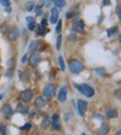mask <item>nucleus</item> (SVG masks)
Returning <instances> with one entry per match:
<instances>
[{
    "mask_svg": "<svg viewBox=\"0 0 121 135\" xmlns=\"http://www.w3.org/2000/svg\"><path fill=\"white\" fill-rule=\"evenodd\" d=\"M58 61H59V66H60L61 71H65L66 70V64H65V61H64V58L60 56L59 58H58Z\"/></svg>",
    "mask_w": 121,
    "mask_h": 135,
    "instance_id": "obj_20",
    "label": "nucleus"
},
{
    "mask_svg": "<svg viewBox=\"0 0 121 135\" xmlns=\"http://www.w3.org/2000/svg\"><path fill=\"white\" fill-rule=\"evenodd\" d=\"M73 85H75V88L78 89L83 95H86L87 98H92V96L94 95V90L91 88L90 85H88V84H78V83H75Z\"/></svg>",
    "mask_w": 121,
    "mask_h": 135,
    "instance_id": "obj_1",
    "label": "nucleus"
},
{
    "mask_svg": "<svg viewBox=\"0 0 121 135\" xmlns=\"http://www.w3.org/2000/svg\"><path fill=\"white\" fill-rule=\"evenodd\" d=\"M85 66H83V63L78 61V60H72L70 63H69V69L72 73H80Z\"/></svg>",
    "mask_w": 121,
    "mask_h": 135,
    "instance_id": "obj_2",
    "label": "nucleus"
},
{
    "mask_svg": "<svg viewBox=\"0 0 121 135\" xmlns=\"http://www.w3.org/2000/svg\"><path fill=\"white\" fill-rule=\"evenodd\" d=\"M87 107H88V103L86 101H82V100L78 101V111H79V114L80 115L85 114V112L87 111Z\"/></svg>",
    "mask_w": 121,
    "mask_h": 135,
    "instance_id": "obj_10",
    "label": "nucleus"
},
{
    "mask_svg": "<svg viewBox=\"0 0 121 135\" xmlns=\"http://www.w3.org/2000/svg\"><path fill=\"white\" fill-rule=\"evenodd\" d=\"M119 41L121 42V33H120V36H119Z\"/></svg>",
    "mask_w": 121,
    "mask_h": 135,
    "instance_id": "obj_38",
    "label": "nucleus"
},
{
    "mask_svg": "<svg viewBox=\"0 0 121 135\" xmlns=\"http://www.w3.org/2000/svg\"><path fill=\"white\" fill-rule=\"evenodd\" d=\"M35 104L37 107H43L46 104H47V100L42 96H40V98H37L36 101H35Z\"/></svg>",
    "mask_w": 121,
    "mask_h": 135,
    "instance_id": "obj_13",
    "label": "nucleus"
},
{
    "mask_svg": "<svg viewBox=\"0 0 121 135\" xmlns=\"http://www.w3.org/2000/svg\"><path fill=\"white\" fill-rule=\"evenodd\" d=\"M2 96H3L2 94H0V100H1V99H2Z\"/></svg>",
    "mask_w": 121,
    "mask_h": 135,
    "instance_id": "obj_39",
    "label": "nucleus"
},
{
    "mask_svg": "<svg viewBox=\"0 0 121 135\" xmlns=\"http://www.w3.org/2000/svg\"><path fill=\"white\" fill-rule=\"evenodd\" d=\"M40 10H41V7L38 4V7L36 8V12H37V14H39V13H40Z\"/></svg>",
    "mask_w": 121,
    "mask_h": 135,
    "instance_id": "obj_33",
    "label": "nucleus"
},
{
    "mask_svg": "<svg viewBox=\"0 0 121 135\" xmlns=\"http://www.w3.org/2000/svg\"><path fill=\"white\" fill-rule=\"evenodd\" d=\"M18 36H19V30L17 28H14V29H12L11 31L9 32L8 38H9V40H16L18 38Z\"/></svg>",
    "mask_w": 121,
    "mask_h": 135,
    "instance_id": "obj_14",
    "label": "nucleus"
},
{
    "mask_svg": "<svg viewBox=\"0 0 121 135\" xmlns=\"http://www.w3.org/2000/svg\"><path fill=\"white\" fill-rule=\"evenodd\" d=\"M26 59H27V56H23V58L21 59V62H26Z\"/></svg>",
    "mask_w": 121,
    "mask_h": 135,
    "instance_id": "obj_35",
    "label": "nucleus"
},
{
    "mask_svg": "<svg viewBox=\"0 0 121 135\" xmlns=\"http://www.w3.org/2000/svg\"><path fill=\"white\" fill-rule=\"evenodd\" d=\"M33 8H35V3L33 2H27V3H26V10L31 11Z\"/></svg>",
    "mask_w": 121,
    "mask_h": 135,
    "instance_id": "obj_23",
    "label": "nucleus"
},
{
    "mask_svg": "<svg viewBox=\"0 0 121 135\" xmlns=\"http://www.w3.org/2000/svg\"><path fill=\"white\" fill-rule=\"evenodd\" d=\"M109 132V125L108 124H102V126L100 127V129L98 131L99 134H107Z\"/></svg>",
    "mask_w": 121,
    "mask_h": 135,
    "instance_id": "obj_18",
    "label": "nucleus"
},
{
    "mask_svg": "<svg viewBox=\"0 0 121 135\" xmlns=\"http://www.w3.org/2000/svg\"><path fill=\"white\" fill-rule=\"evenodd\" d=\"M118 116V113L114 109H107V117L109 118H113V117H117Z\"/></svg>",
    "mask_w": 121,
    "mask_h": 135,
    "instance_id": "obj_15",
    "label": "nucleus"
},
{
    "mask_svg": "<svg viewBox=\"0 0 121 135\" xmlns=\"http://www.w3.org/2000/svg\"><path fill=\"white\" fill-rule=\"evenodd\" d=\"M54 2L58 8H64L66 6V0H54Z\"/></svg>",
    "mask_w": 121,
    "mask_h": 135,
    "instance_id": "obj_19",
    "label": "nucleus"
},
{
    "mask_svg": "<svg viewBox=\"0 0 121 135\" xmlns=\"http://www.w3.org/2000/svg\"><path fill=\"white\" fill-rule=\"evenodd\" d=\"M115 11H117L118 18L121 20V4H118V6H117V9H115Z\"/></svg>",
    "mask_w": 121,
    "mask_h": 135,
    "instance_id": "obj_28",
    "label": "nucleus"
},
{
    "mask_svg": "<svg viewBox=\"0 0 121 135\" xmlns=\"http://www.w3.org/2000/svg\"><path fill=\"white\" fill-rule=\"evenodd\" d=\"M31 128V124L30 123H27V124H25V125L21 127V131H28V129Z\"/></svg>",
    "mask_w": 121,
    "mask_h": 135,
    "instance_id": "obj_29",
    "label": "nucleus"
},
{
    "mask_svg": "<svg viewBox=\"0 0 121 135\" xmlns=\"http://www.w3.org/2000/svg\"><path fill=\"white\" fill-rule=\"evenodd\" d=\"M17 112H19V113H22V114H26V113H28V107L26 106V105H23V104H18L17 105Z\"/></svg>",
    "mask_w": 121,
    "mask_h": 135,
    "instance_id": "obj_16",
    "label": "nucleus"
},
{
    "mask_svg": "<svg viewBox=\"0 0 121 135\" xmlns=\"http://www.w3.org/2000/svg\"><path fill=\"white\" fill-rule=\"evenodd\" d=\"M67 93H68L67 86H62V88L60 89V91H59V93H58V99H59V101L61 102V103L66 102V100H67Z\"/></svg>",
    "mask_w": 121,
    "mask_h": 135,
    "instance_id": "obj_9",
    "label": "nucleus"
},
{
    "mask_svg": "<svg viewBox=\"0 0 121 135\" xmlns=\"http://www.w3.org/2000/svg\"><path fill=\"white\" fill-rule=\"evenodd\" d=\"M114 94H115V96H117L118 99H121V89L115 91V93H114Z\"/></svg>",
    "mask_w": 121,
    "mask_h": 135,
    "instance_id": "obj_31",
    "label": "nucleus"
},
{
    "mask_svg": "<svg viewBox=\"0 0 121 135\" xmlns=\"http://www.w3.org/2000/svg\"><path fill=\"white\" fill-rule=\"evenodd\" d=\"M59 20V12L56 8H52L51 9V17H50V22L51 23H57V21Z\"/></svg>",
    "mask_w": 121,
    "mask_h": 135,
    "instance_id": "obj_12",
    "label": "nucleus"
},
{
    "mask_svg": "<svg viewBox=\"0 0 121 135\" xmlns=\"http://www.w3.org/2000/svg\"><path fill=\"white\" fill-rule=\"evenodd\" d=\"M0 3H1V6L8 8L10 6V1L9 0H0Z\"/></svg>",
    "mask_w": 121,
    "mask_h": 135,
    "instance_id": "obj_27",
    "label": "nucleus"
},
{
    "mask_svg": "<svg viewBox=\"0 0 121 135\" xmlns=\"http://www.w3.org/2000/svg\"><path fill=\"white\" fill-rule=\"evenodd\" d=\"M61 41H62V37L59 36V37H58V39H57V49L58 50L61 49Z\"/></svg>",
    "mask_w": 121,
    "mask_h": 135,
    "instance_id": "obj_25",
    "label": "nucleus"
},
{
    "mask_svg": "<svg viewBox=\"0 0 121 135\" xmlns=\"http://www.w3.org/2000/svg\"><path fill=\"white\" fill-rule=\"evenodd\" d=\"M72 30L79 32V33H83V31H85V23H83V21L80 20V19L73 21V23H72Z\"/></svg>",
    "mask_w": 121,
    "mask_h": 135,
    "instance_id": "obj_4",
    "label": "nucleus"
},
{
    "mask_svg": "<svg viewBox=\"0 0 121 135\" xmlns=\"http://www.w3.org/2000/svg\"><path fill=\"white\" fill-rule=\"evenodd\" d=\"M49 124H50V120L48 117H46L45 120L42 121V123H41V127H43V128H47L49 126Z\"/></svg>",
    "mask_w": 121,
    "mask_h": 135,
    "instance_id": "obj_22",
    "label": "nucleus"
},
{
    "mask_svg": "<svg viewBox=\"0 0 121 135\" xmlns=\"http://www.w3.org/2000/svg\"><path fill=\"white\" fill-rule=\"evenodd\" d=\"M35 19L33 18H31V17H27V21H28V22H29V21H33Z\"/></svg>",
    "mask_w": 121,
    "mask_h": 135,
    "instance_id": "obj_34",
    "label": "nucleus"
},
{
    "mask_svg": "<svg viewBox=\"0 0 121 135\" xmlns=\"http://www.w3.org/2000/svg\"><path fill=\"white\" fill-rule=\"evenodd\" d=\"M36 28V22H35V20L33 21H29L28 22V29L29 30H33Z\"/></svg>",
    "mask_w": 121,
    "mask_h": 135,
    "instance_id": "obj_26",
    "label": "nucleus"
},
{
    "mask_svg": "<svg viewBox=\"0 0 121 135\" xmlns=\"http://www.w3.org/2000/svg\"><path fill=\"white\" fill-rule=\"evenodd\" d=\"M43 30H45V28L42 26H39V27H37L36 28V34L37 36H40V34H43L45 32H43Z\"/></svg>",
    "mask_w": 121,
    "mask_h": 135,
    "instance_id": "obj_21",
    "label": "nucleus"
},
{
    "mask_svg": "<svg viewBox=\"0 0 121 135\" xmlns=\"http://www.w3.org/2000/svg\"><path fill=\"white\" fill-rule=\"evenodd\" d=\"M43 94L46 98H54L55 94H56V85L54 84H48L45 86L43 89Z\"/></svg>",
    "mask_w": 121,
    "mask_h": 135,
    "instance_id": "obj_3",
    "label": "nucleus"
},
{
    "mask_svg": "<svg viewBox=\"0 0 121 135\" xmlns=\"http://www.w3.org/2000/svg\"><path fill=\"white\" fill-rule=\"evenodd\" d=\"M115 135H121V129H120V131H118L117 133H115Z\"/></svg>",
    "mask_w": 121,
    "mask_h": 135,
    "instance_id": "obj_36",
    "label": "nucleus"
},
{
    "mask_svg": "<svg viewBox=\"0 0 121 135\" xmlns=\"http://www.w3.org/2000/svg\"><path fill=\"white\" fill-rule=\"evenodd\" d=\"M40 61H41V56H40V53H38L37 51L35 53H32L31 57H30V59H29V62H30V64L32 67H37Z\"/></svg>",
    "mask_w": 121,
    "mask_h": 135,
    "instance_id": "obj_6",
    "label": "nucleus"
},
{
    "mask_svg": "<svg viewBox=\"0 0 121 135\" xmlns=\"http://www.w3.org/2000/svg\"><path fill=\"white\" fill-rule=\"evenodd\" d=\"M108 1L109 0H104V4H108Z\"/></svg>",
    "mask_w": 121,
    "mask_h": 135,
    "instance_id": "obj_37",
    "label": "nucleus"
},
{
    "mask_svg": "<svg viewBox=\"0 0 121 135\" xmlns=\"http://www.w3.org/2000/svg\"><path fill=\"white\" fill-rule=\"evenodd\" d=\"M57 22H58V24H57V27H56V32H57V33H60V32H61L62 22H61V20H58Z\"/></svg>",
    "mask_w": 121,
    "mask_h": 135,
    "instance_id": "obj_24",
    "label": "nucleus"
},
{
    "mask_svg": "<svg viewBox=\"0 0 121 135\" xmlns=\"http://www.w3.org/2000/svg\"><path fill=\"white\" fill-rule=\"evenodd\" d=\"M48 1H52V0H48Z\"/></svg>",
    "mask_w": 121,
    "mask_h": 135,
    "instance_id": "obj_40",
    "label": "nucleus"
},
{
    "mask_svg": "<svg viewBox=\"0 0 121 135\" xmlns=\"http://www.w3.org/2000/svg\"><path fill=\"white\" fill-rule=\"evenodd\" d=\"M42 47H43L42 42L39 41V40H35V41H32V42L30 43L29 49H30V51H33V52H36V51H39V50L42 49Z\"/></svg>",
    "mask_w": 121,
    "mask_h": 135,
    "instance_id": "obj_8",
    "label": "nucleus"
},
{
    "mask_svg": "<svg viewBox=\"0 0 121 135\" xmlns=\"http://www.w3.org/2000/svg\"><path fill=\"white\" fill-rule=\"evenodd\" d=\"M2 114L4 115V117H7V118H9V117H11L12 116V114H13V111H12V109H11V106H10L9 104H6V105H3L2 106Z\"/></svg>",
    "mask_w": 121,
    "mask_h": 135,
    "instance_id": "obj_11",
    "label": "nucleus"
},
{
    "mask_svg": "<svg viewBox=\"0 0 121 135\" xmlns=\"http://www.w3.org/2000/svg\"><path fill=\"white\" fill-rule=\"evenodd\" d=\"M41 26H42L43 28H46V27H47V19L46 18H43L42 21H41Z\"/></svg>",
    "mask_w": 121,
    "mask_h": 135,
    "instance_id": "obj_32",
    "label": "nucleus"
},
{
    "mask_svg": "<svg viewBox=\"0 0 121 135\" xmlns=\"http://www.w3.org/2000/svg\"><path fill=\"white\" fill-rule=\"evenodd\" d=\"M0 133H1V134H6V125H3V124L0 125Z\"/></svg>",
    "mask_w": 121,
    "mask_h": 135,
    "instance_id": "obj_30",
    "label": "nucleus"
},
{
    "mask_svg": "<svg viewBox=\"0 0 121 135\" xmlns=\"http://www.w3.org/2000/svg\"><path fill=\"white\" fill-rule=\"evenodd\" d=\"M118 32V27H112V28H109L108 30H107V36L110 38V37H112V36H114L115 33Z\"/></svg>",
    "mask_w": 121,
    "mask_h": 135,
    "instance_id": "obj_17",
    "label": "nucleus"
},
{
    "mask_svg": "<svg viewBox=\"0 0 121 135\" xmlns=\"http://www.w3.org/2000/svg\"><path fill=\"white\" fill-rule=\"evenodd\" d=\"M19 96L23 102H29L31 99H32L33 92H32V90H30V89H26V90H23V91L20 92Z\"/></svg>",
    "mask_w": 121,
    "mask_h": 135,
    "instance_id": "obj_5",
    "label": "nucleus"
},
{
    "mask_svg": "<svg viewBox=\"0 0 121 135\" xmlns=\"http://www.w3.org/2000/svg\"><path fill=\"white\" fill-rule=\"evenodd\" d=\"M51 123H52V127L55 131H59L61 128V124H60V117L58 114H54L51 117Z\"/></svg>",
    "mask_w": 121,
    "mask_h": 135,
    "instance_id": "obj_7",
    "label": "nucleus"
}]
</instances>
